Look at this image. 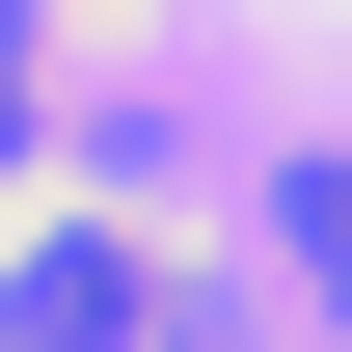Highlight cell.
<instances>
[{"label":"cell","instance_id":"obj_1","mask_svg":"<svg viewBox=\"0 0 352 352\" xmlns=\"http://www.w3.org/2000/svg\"><path fill=\"white\" fill-rule=\"evenodd\" d=\"M0 325H28V352H135V325H163V271H135L109 217H54L28 271H0Z\"/></svg>","mask_w":352,"mask_h":352},{"label":"cell","instance_id":"obj_2","mask_svg":"<svg viewBox=\"0 0 352 352\" xmlns=\"http://www.w3.org/2000/svg\"><path fill=\"white\" fill-rule=\"evenodd\" d=\"M298 271H352V163H298Z\"/></svg>","mask_w":352,"mask_h":352}]
</instances>
